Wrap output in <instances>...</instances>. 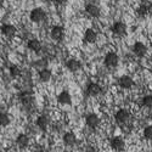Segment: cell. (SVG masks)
<instances>
[{
	"mask_svg": "<svg viewBox=\"0 0 152 152\" xmlns=\"http://www.w3.org/2000/svg\"><path fill=\"white\" fill-rule=\"evenodd\" d=\"M29 18L34 23H40L46 18V14H45V11L42 7H35V9H33L31 11Z\"/></svg>",
	"mask_w": 152,
	"mask_h": 152,
	"instance_id": "6da1fadb",
	"label": "cell"
},
{
	"mask_svg": "<svg viewBox=\"0 0 152 152\" xmlns=\"http://www.w3.org/2000/svg\"><path fill=\"white\" fill-rule=\"evenodd\" d=\"M132 118V115H130V112L128 110H125V108H122V110H118L117 113H116V116H115V119L118 124L123 125V124H126L129 122V119Z\"/></svg>",
	"mask_w": 152,
	"mask_h": 152,
	"instance_id": "7a4b0ae2",
	"label": "cell"
},
{
	"mask_svg": "<svg viewBox=\"0 0 152 152\" xmlns=\"http://www.w3.org/2000/svg\"><path fill=\"white\" fill-rule=\"evenodd\" d=\"M151 9H152V3L150 0H142L140 5H139V7L136 9V15L139 17H145L151 11Z\"/></svg>",
	"mask_w": 152,
	"mask_h": 152,
	"instance_id": "3957f363",
	"label": "cell"
},
{
	"mask_svg": "<svg viewBox=\"0 0 152 152\" xmlns=\"http://www.w3.org/2000/svg\"><path fill=\"white\" fill-rule=\"evenodd\" d=\"M111 31L113 32V34H116L118 37H124V35H126V31H128V28H126V24L124 22L118 21V22H115L112 24Z\"/></svg>",
	"mask_w": 152,
	"mask_h": 152,
	"instance_id": "277c9868",
	"label": "cell"
},
{
	"mask_svg": "<svg viewBox=\"0 0 152 152\" xmlns=\"http://www.w3.org/2000/svg\"><path fill=\"white\" fill-rule=\"evenodd\" d=\"M110 145H111V148L112 150H115L117 152H122L125 148V141H124V139H122L121 136L112 137L111 141H110Z\"/></svg>",
	"mask_w": 152,
	"mask_h": 152,
	"instance_id": "5b68a950",
	"label": "cell"
},
{
	"mask_svg": "<svg viewBox=\"0 0 152 152\" xmlns=\"http://www.w3.org/2000/svg\"><path fill=\"white\" fill-rule=\"evenodd\" d=\"M105 66L108 67V68H115L117 67L118 65V62H119V57L116 53H108L106 56H105Z\"/></svg>",
	"mask_w": 152,
	"mask_h": 152,
	"instance_id": "8992f818",
	"label": "cell"
},
{
	"mask_svg": "<svg viewBox=\"0 0 152 152\" xmlns=\"http://www.w3.org/2000/svg\"><path fill=\"white\" fill-rule=\"evenodd\" d=\"M0 32H1V34L6 38H14L17 29L16 27L14 26V24H10V23H4L1 27H0Z\"/></svg>",
	"mask_w": 152,
	"mask_h": 152,
	"instance_id": "52a82bcc",
	"label": "cell"
},
{
	"mask_svg": "<svg viewBox=\"0 0 152 152\" xmlns=\"http://www.w3.org/2000/svg\"><path fill=\"white\" fill-rule=\"evenodd\" d=\"M50 37H51L53 40L60 42L63 39V37H65V29L61 26H54L51 28V31H50Z\"/></svg>",
	"mask_w": 152,
	"mask_h": 152,
	"instance_id": "ba28073f",
	"label": "cell"
},
{
	"mask_svg": "<svg viewBox=\"0 0 152 152\" xmlns=\"http://www.w3.org/2000/svg\"><path fill=\"white\" fill-rule=\"evenodd\" d=\"M21 102L23 104L24 107H29L34 102V95L31 90H26L21 94Z\"/></svg>",
	"mask_w": 152,
	"mask_h": 152,
	"instance_id": "9c48e42d",
	"label": "cell"
},
{
	"mask_svg": "<svg viewBox=\"0 0 152 152\" xmlns=\"http://www.w3.org/2000/svg\"><path fill=\"white\" fill-rule=\"evenodd\" d=\"M133 51L137 57H144L147 53V46L141 42H136L133 46Z\"/></svg>",
	"mask_w": 152,
	"mask_h": 152,
	"instance_id": "30bf717a",
	"label": "cell"
},
{
	"mask_svg": "<svg viewBox=\"0 0 152 152\" xmlns=\"http://www.w3.org/2000/svg\"><path fill=\"white\" fill-rule=\"evenodd\" d=\"M57 102L60 105H72V96L68 91L63 90L57 95Z\"/></svg>",
	"mask_w": 152,
	"mask_h": 152,
	"instance_id": "8fae6325",
	"label": "cell"
},
{
	"mask_svg": "<svg viewBox=\"0 0 152 152\" xmlns=\"http://www.w3.org/2000/svg\"><path fill=\"white\" fill-rule=\"evenodd\" d=\"M85 11H86L88 15L91 16V17H94V18H97V17H100V15H101L100 7H99L97 5H95V4H88V5L85 6Z\"/></svg>",
	"mask_w": 152,
	"mask_h": 152,
	"instance_id": "7c38bea8",
	"label": "cell"
},
{
	"mask_svg": "<svg viewBox=\"0 0 152 152\" xmlns=\"http://www.w3.org/2000/svg\"><path fill=\"white\" fill-rule=\"evenodd\" d=\"M118 85L122 88V89H130V88L134 85V80L132 79V77H129V75H122V77L118 79Z\"/></svg>",
	"mask_w": 152,
	"mask_h": 152,
	"instance_id": "4fadbf2b",
	"label": "cell"
},
{
	"mask_svg": "<svg viewBox=\"0 0 152 152\" xmlns=\"http://www.w3.org/2000/svg\"><path fill=\"white\" fill-rule=\"evenodd\" d=\"M101 91H102V89H101V86L97 83H90L86 88V95L88 96H93V97L97 96Z\"/></svg>",
	"mask_w": 152,
	"mask_h": 152,
	"instance_id": "5bb4252c",
	"label": "cell"
},
{
	"mask_svg": "<svg viewBox=\"0 0 152 152\" xmlns=\"http://www.w3.org/2000/svg\"><path fill=\"white\" fill-rule=\"evenodd\" d=\"M83 39H84V42L88 43V44H93V43H95L96 39H97V33H96L94 29L89 28V29H86V31H85Z\"/></svg>",
	"mask_w": 152,
	"mask_h": 152,
	"instance_id": "9a60e30c",
	"label": "cell"
},
{
	"mask_svg": "<svg viewBox=\"0 0 152 152\" xmlns=\"http://www.w3.org/2000/svg\"><path fill=\"white\" fill-rule=\"evenodd\" d=\"M66 67L71 72H77V71H79L82 68V63L77 58H69L66 62Z\"/></svg>",
	"mask_w": 152,
	"mask_h": 152,
	"instance_id": "2e32d148",
	"label": "cell"
},
{
	"mask_svg": "<svg viewBox=\"0 0 152 152\" xmlns=\"http://www.w3.org/2000/svg\"><path fill=\"white\" fill-rule=\"evenodd\" d=\"M85 123L88 126H90V128H96V126H99V124H100V118L97 115H95V113H90V115L86 116Z\"/></svg>",
	"mask_w": 152,
	"mask_h": 152,
	"instance_id": "e0dca14e",
	"label": "cell"
},
{
	"mask_svg": "<svg viewBox=\"0 0 152 152\" xmlns=\"http://www.w3.org/2000/svg\"><path fill=\"white\" fill-rule=\"evenodd\" d=\"M37 126L39 128L40 130H46L48 129V126L50 124V119L48 116H39L37 118V122H35Z\"/></svg>",
	"mask_w": 152,
	"mask_h": 152,
	"instance_id": "ac0fdd59",
	"label": "cell"
},
{
	"mask_svg": "<svg viewBox=\"0 0 152 152\" xmlns=\"http://www.w3.org/2000/svg\"><path fill=\"white\" fill-rule=\"evenodd\" d=\"M38 77H39V80L42 83H48L53 77V72L50 71L49 68H44V69H40L39 73H38Z\"/></svg>",
	"mask_w": 152,
	"mask_h": 152,
	"instance_id": "d6986e66",
	"label": "cell"
},
{
	"mask_svg": "<svg viewBox=\"0 0 152 152\" xmlns=\"http://www.w3.org/2000/svg\"><path fill=\"white\" fill-rule=\"evenodd\" d=\"M27 48L31 50V51L39 53L40 50L43 49V45H42V42L40 40H38V39H31L27 43Z\"/></svg>",
	"mask_w": 152,
	"mask_h": 152,
	"instance_id": "ffe728a7",
	"label": "cell"
},
{
	"mask_svg": "<svg viewBox=\"0 0 152 152\" xmlns=\"http://www.w3.org/2000/svg\"><path fill=\"white\" fill-rule=\"evenodd\" d=\"M63 142H65L66 146H73L75 142H77V137H75L74 133L67 132V133L63 134Z\"/></svg>",
	"mask_w": 152,
	"mask_h": 152,
	"instance_id": "44dd1931",
	"label": "cell"
},
{
	"mask_svg": "<svg viewBox=\"0 0 152 152\" xmlns=\"http://www.w3.org/2000/svg\"><path fill=\"white\" fill-rule=\"evenodd\" d=\"M16 144L18 147L21 148H24L29 145V136L27 134H20L17 137H16Z\"/></svg>",
	"mask_w": 152,
	"mask_h": 152,
	"instance_id": "7402d4cb",
	"label": "cell"
},
{
	"mask_svg": "<svg viewBox=\"0 0 152 152\" xmlns=\"http://www.w3.org/2000/svg\"><path fill=\"white\" fill-rule=\"evenodd\" d=\"M9 73H10V75L12 78H18L21 75V68L18 66H16V65H12L9 68Z\"/></svg>",
	"mask_w": 152,
	"mask_h": 152,
	"instance_id": "603a6c76",
	"label": "cell"
},
{
	"mask_svg": "<svg viewBox=\"0 0 152 152\" xmlns=\"http://www.w3.org/2000/svg\"><path fill=\"white\" fill-rule=\"evenodd\" d=\"M140 105L147 108H152V95H146L141 99L140 101Z\"/></svg>",
	"mask_w": 152,
	"mask_h": 152,
	"instance_id": "cb8c5ba5",
	"label": "cell"
},
{
	"mask_svg": "<svg viewBox=\"0 0 152 152\" xmlns=\"http://www.w3.org/2000/svg\"><path fill=\"white\" fill-rule=\"evenodd\" d=\"M10 124V117L7 113L0 112V126H7Z\"/></svg>",
	"mask_w": 152,
	"mask_h": 152,
	"instance_id": "d4e9b609",
	"label": "cell"
},
{
	"mask_svg": "<svg viewBox=\"0 0 152 152\" xmlns=\"http://www.w3.org/2000/svg\"><path fill=\"white\" fill-rule=\"evenodd\" d=\"M144 137L146 140H152V125H148L144 129Z\"/></svg>",
	"mask_w": 152,
	"mask_h": 152,
	"instance_id": "484cf974",
	"label": "cell"
},
{
	"mask_svg": "<svg viewBox=\"0 0 152 152\" xmlns=\"http://www.w3.org/2000/svg\"><path fill=\"white\" fill-rule=\"evenodd\" d=\"M53 1H54L56 5H63V4L67 1V0H53Z\"/></svg>",
	"mask_w": 152,
	"mask_h": 152,
	"instance_id": "4316f807",
	"label": "cell"
},
{
	"mask_svg": "<svg viewBox=\"0 0 152 152\" xmlns=\"http://www.w3.org/2000/svg\"><path fill=\"white\" fill-rule=\"evenodd\" d=\"M4 3H5V0H0V7L4 6Z\"/></svg>",
	"mask_w": 152,
	"mask_h": 152,
	"instance_id": "83f0119b",
	"label": "cell"
},
{
	"mask_svg": "<svg viewBox=\"0 0 152 152\" xmlns=\"http://www.w3.org/2000/svg\"><path fill=\"white\" fill-rule=\"evenodd\" d=\"M151 73H152V68H151Z\"/></svg>",
	"mask_w": 152,
	"mask_h": 152,
	"instance_id": "f1b7e54d",
	"label": "cell"
}]
</instances>
